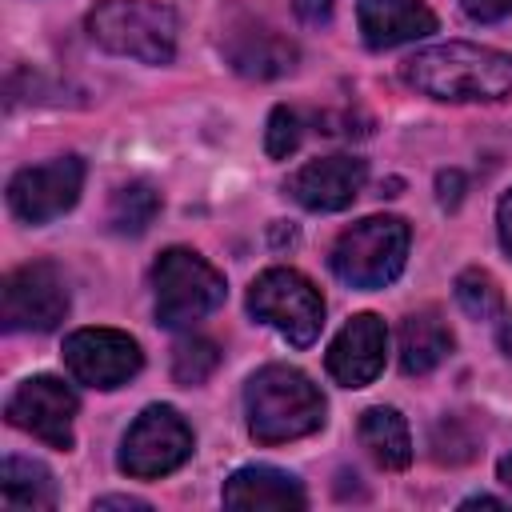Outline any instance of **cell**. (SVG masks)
<instances>
[{
  "label": "cell",
  "mask_w": 512,
  "mask_h": 512,
  "mask_svg": "<svg viewBox=\"0 0 512 512\" xmlns=\"http://www.w3.org/2000/svg\"><path fill=\"white\" fill-rule=\"evenodd\" d=\"M404 84L432 100L448 104H492L512 96V52L448 40L432 48H416L400 64Z\"/></svg>",
  "instance_id": "1"
},
{
  "label": "cell",
  "mask_w": 512,
  "mask_h": 512,
  "mask_svg": "<svg viewBox=\"0 0 512 512\" xmlns=\"http://www.w3.org/2000/svg\"><path fill=\"white\" fill-rule=\"evenodd\" d=\"M244 416L256 444H288L324 424V396L300 368L264 364L244 388Z\"/></svg>",
  "instance_id": "2"
},
{
  "label": "cell",
  "mask_w": 512,
  "mask_h": 512,
  "mask_svg": "<svg viewBox=\"0 0 512 512\" xmlns=\"http://www.w3.org/2000/svg\"><path fill=\"white\" fill-rule=\"evenodd\" d=\"M88 36L144 64H168L176 56V12L160 0H100L88 12Z\"/></svg>",
  "instance_id": "3"
},
{
  "label": "cell",
  "mask_w": 512,
  "mask_h": 512,
  "mask_svg": "<svg viewBox=\"0 0 512 512\" xmlns=\"http://www.w3.org/2000/svg\"><path fill=\"white\" fill-rule=\"evenodd\" d=\"M412 232L400 216H364L352 228H344L332 244V272L352 288H384L392 284L408 264Z\"/></svg>",
  "instance_id": "4"
},
{
  "label": "cell",
  "mask_w": 512,
  "mask_h": 512,
  "mask_svg": "<svg viewBox=\"0 0 512 512\" xmlns=\"http://www.w3.org/2000/svg\"><path fill=\"white\" fill-rule=\"evenodd\" d=\"M152 288H156V324L164 328H192L196 320L212 316L228 296L224 276L192 248L160 252V260L152 264Z\"/></svg>",
  "instance_id": "5"
},
{
  "label": "cell",
  "mask_w": 512,
  "mask_h": 512,
  "mask_svg": "<svg viewBox=\"0 0 512 512\" xmlns=\"http://www.w3.org/2000/svg\"><path fill=\"white\" fill-rule=\"evenodd\" d=\"M248 312L276 328L288 344L308 348L324 328V296L296 268H268L248 288Z\"/></svg>",
  "instance_id": "6"
},
{
  "label": "cell",
  "mask_w": 512,
  "mask_h": 512,
  "mask_svg": "<svg viewBox=\"0 0 512 512\" xmlns=\"http://www.w3.org/2000/svg\"><path fill=\"white\" fill-rule=\"evenodd\" d=\"M192 456V428L168 404H148L120 440V468L136 480L176 472Z\"/></svg>",
  "instance_id": "7"
},
{
  "label": "cell",
  "mask_w": 512,
  "mask_h": 512,
  "mask_svg": "<svg viewBox=\"0 0 512 512\" xmlns=\"http://www.w3.org/2000/svg\"><path fill=\"white\" fill-rule=\"evenodd\" d=\"M84 188V160L56 156L48 164H28L8 180V208L24 224H48L64 216Z\"/></svg>",
  "instance_id": "8"
},
{
  "label": "cell",
  "mask_w": 512,
  "mask_h": 512,
  "mask_svg": "<svg viewBox=\"0 0 512 512\" xmlns=\"http://www.w3.org/2000/svg\"><path fill=\"white\" fill-rule=\"evenodd\" d=\"M68 284L56 264L36 260L4 280V328L8 332H52L68 316Z\"/></svg>",
  "instance_id": "9"
},
{
  "label": "cell",
  "mask_w": 512,
  "mask_h": 512,
  "mask_svg": "<svg viewBox=\"0 0 512 512\" xmlns=\"http://www.w3.org/2000/svg\"><path fill=\"white\" fill-rule=\"evenodd\" d=\"M64 364L88 388H120L140 372L144 352L120 328H76L64 340Z\"/></svg>",
  "instance_id": "10"
},
{
  "label": "cell",
  "mask_w": 512,
  "mask_h": 512,
  "mask_svg": "<svg viewBox=\"0 0 512 512\" xmlns=\"http://www.w3.org/2000/svg\"><path fill=\"white\" fill-rule=\"evenodd\" d=\"M80 400L76 392L56 380V376H28L12 396H8V424L44 440L48 448H60L68 452L72 448V416H76Z\"/></svg>",
  "instance_id": "11"
},
{
  "label": "cell",
  "mask_w": 512,
  "mask_h": 512,
  "mask_svg": "<svg viewBox=\"0 0 512 512\" xmlns=\"http://www.w3.org/2000/svg\"><path fill=\"white\" fill-rule=\"evenodd\" d=\"M364 180H368V164L360 156H324L296 168L284 188L308 212H340L360 196Z\"/></svg>",
  "instance_id": "12"
},
{
  "label": "cell",
  "mask_w": 512,
  "mask_h": 512,
  "mask_svg": "<svg viewBox=\"0 0 512 512\" xmlns=\"http://www.w3.org/2000/svg\"><path fill=\"white\" fill-rule=\"evenodd\" d=\"M384 352H388V328H384V320L376 312H360L328 344V372L344 388H364V384H372L380 376Z\"/></svg>",
  "instance_id": "13"
},
{
  "label": "cell",
  "mask_w": 512,
  "mask_h": 512,
  "mask_svg": "<svg viewBox=\"0 0 512 512\" xmlns=\"http://www.w3.org/2000/svg\"><path fill=\"white\" fill-rule=\"evenodd\" d=\"M356 20L368 48H396L436 32V12L424 0H356Z\"/></svg>",
  "instance_id": "14"
},
{
  "label": "cell",
  "mask_w": 512,
  "mask_h": 512,
  "mask_svg": "<svg viewBox=\"0 0 512 512\" xmlns=\"http://www.w3.org/2000/svg\"><path fill=\"white\" fill-rule=\"evenodd\" d=\"M224 52H228L232 68L240 76H252V80H276V76L292 72L296 56H300L296 44L284 32H276V28L260 24V20H248V24L232 28Z\"/></svg>",
  "instance_id": "15"
},
{
  "label": "cell",
  "mask_w": 512,
  "mask_h": 512,
  "mask_svg": "<svg viewBox=\"0 0 512 512\" xmlns=\"http://www.w3.org/2000/svg\"><path fill=\"white\" fill-rule=\"evenodd\" d=\"M228 508H308L304 484L272 464H244L224 484Z\"/></svg>",
  "instance_id": "16"
},
{
  "label": "cell",
  "mask_w": 512,
  "mask_h": 512,
  "mask_svg": "<svg viewBox=\"0 0 512 512\" xmlns=\"http://www.w3.org/2000/svg\"><path fill=\"white\" fill-rule=\"evenodd\" d=\"M452 352V328L436 308L408 312L400 324V368L404 376H428Z\"/></svg>",
  "instance_id": "17"
},
{
  "label": "cell",
  "mask_w": 512,
  "mask_h": 512,
  "mask_svg": "<svg viewBox=\"0 0 512 512\" xmlns=\"http://www.w3.org/2000/svg\"><path fill=\"white\" fill-rule=\"evenodd\" d=\"M356 436H360L364 452L380 468L400 472V468L412 464V436H408V424H404V416L396 408H384V404L368 408L360 416V424H356Z\"/></svg>",
  "instance_id": "18"
},
{
  "label": "cell",
  "mask_w": 512,
  "mask_h": 512,
  "mask_svg": "<svg viewBox=\"0 0 512 512\" xmlns=\"http://www.w3.org/2000/svg\"><path fill=\"white\" fill-rule=\"evenodd\" d=\"M0 496L8 508H56V480L40 460L4 456Z\"/></svg>",
  "instance_id": "19"
},
{
  "label": "cell",
  "mask_w": 512,
  "mask_h": 512,
  "mask_svg": "<svg viewBox=\"0 0 512 512\" xmlns=\"http://www.w3.org/2000/svg\"><path fill=\"white\" fill-rule=\"evenodd\" d=\"M160 212V192L148 184V180H132L124 188L112 192V204H108V228L120 232V236H140Z\"/></svg>",
  "instance_id": "20"
},
{
  "label": "cell",
  "mask_w": 512,
  "mask_h": 512,
  "mask_svg": "<svg viewBox=\"0 0 512 512\" xmlns=\"http://www.w3.org/2000/svg\"><path fill=\"white\" fill-rule=\"evenodd\" d=\"M456 304H460L472 320H492V316L504 312V292H500V284H496L492 272H484V268H464V272L456 276Z\"/></svg>",
  "instance_id": "21"
},
{
  "label": "cell",
  "mask_w": 512,
  "mask_h": 512,
  "mask_svg": "<svg viewBox=\"0 0 512 512\" xmlns=\"http://www.w3.org/2000/svg\"><path fill=\"white\" fill-rule=\"evenodd\" d=\"M220 364V348L208 340V336H188L172 348V380L192 388V384H204Z\"/></svg>",
  "instance_id": "22"
},
{
  "label": "cell",
  "mask_w": 512,
  "mask_h": 512,
  "mask_svg": "<svg viewBox=\"0 0 512 512\" xmlns=\"http://www.w3.org/2000/svg\"><path fill=\"white\" fill-rule=\"evenodd\" d=\"M300 136H304V124H300V112L288 108V104H276L272 116H268V132H264V148L272 160H284L300 148Z\"/></svg>",
  "instance_id": "23"
},
{
  "label": "cell",
  "mask_w": 512,
  "mask_h": 512,
  "mask_svg": "<svg viewBox=\"0 0 512 512\" xmlns=\"http://www.w3.org/2000/svg\"><path fill=\"white\" fill-rule=\"evenodd\" d=\"M432 456L440 464H464V460L476 456V444H472V436L456 420H440L432 428Z\"/></svg>",
  "instance_id": "24"
},
{
  "label": "cell",
  "mask_w": 512,
  "mask_h": 512,
  "mask_svg": "<svg viewBox=\"0 0 512 512\" xmlns=\"http://www.w3.org/2000/svg\"><path fill=\"white\" fill-rule=\"evenodd\" d=\"M460 4H464V16L480 24H496L512 16V0H460Z\"/></svg>",
  "instance_id": "25"
},
{
  "label": "cell",
  "mask_w": 512,
  "mask_h": 512,
  "mask_svg": "<svg viewBox=\"0 0 512 512\" xmlns=\"http://www.w3.org/2000/svg\"><path fill=\"white\" fill-rule=\"evenodd\" d=\"M332 8H336V0H292L296 20H300V24H308V28L328 24V20H332Z\"/></svg>",
  "instance_id": "26"
},
{
  "label": "cell",
  "mask_w": 512,
  "mask_h": 512,
  "mask_svg": "<svg viewBox=\"0 0 512 512\" xmlns=\"http://www.w3.org/2000/svg\"><path fill=\"white\" fill-rule=\"evenodd\" d=\"M436 196H440L444 208H456L460 196H464V172H456V168L440 172V176H436Z\"/></svg>",
  "instance_id": "27"
},
{
  "label": "cell",
  "mask_w": 512,
  "mask_h": 512,
  "mask_svg": "<svg viewBox=\"0 0 512 512\" xmlns=\"http://www.w3.org/2000/svg\"><path fill=\"white\" fill-rule=\"evenodd\" d=\"M496 228H500V244H504V252L512 256V188L500 196V208H496Z\"/></svg>",
  "instance_id": "28"
},
{
  "label": "cell",
  "mask_w": 512,
  "mask_h": 512,
  "mask_svg": "<svg viewBox=\"0 0 512 512\" xmlns=\"http://www.w3.org/2000/svg\"><path fill=\"white\" fill-rule=\"evenodd\" d=\"M92 508H148V500H136V496H100Z\"/></svg>",
  "instance_id": "29"
},
{
  "label": "cell",
  "mask_w": 512,
  "mask_h": 512,
  "mask_svg": "<svg viewBox=\"0 0 512 512\" xmlns=\"http://www.w3.org/2000/svg\"><path fill=\"white\" fill-rule=\"evenodd\" d=\"M500 348L512 360V312H504V320H500Z\"/></svg>",
  "instance_id": "30"
},
{
  "label": "cell",
  "mask_w": 512,
  "mask_h": 512,
  "mask_svg": "<svg viewBox=\"0 0 512 512\" xmlns=\"http://www.w3.org/2000/svg\"><path fill=\"white\" fill-rule=\"evenodd\" d=\"M272 244H276V248H284V244H296V228H284V224H276V228H272Z\"/></svg>",
  "instance_id": "31"
},
{
  "label": "cell",
  "mask_w": 512,
  "mask_h": 512,
  "mask_svg": "<svg viewBox=\"0 0 512 512\" xmlns=\"http://www.w3.org/2000/svg\"><path fill=\"white\" fill-rule=\"evenodd\" d=\"M480 504L484 508H504V500H496V496H468L460 508H480Z\"/></svg>",
  "instance_id": "32"
},
{
  "label": "cell",
  "mask_w": 512,
  "mask_h": 512,
  "mask_svg": "<svg viewBox=\"0 0 512 512\" xmlns=\"http://www.w3.org/2000/svg\"><path fill=\"white\" fill-rule=\"evenodd\" d=\"M496 472H500V480H504V484H508V488H512V456H504V460H500V468H496Z\"/></svg>",
  "instance_id": "33"
}]
</instances>
